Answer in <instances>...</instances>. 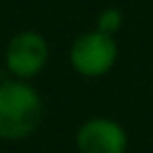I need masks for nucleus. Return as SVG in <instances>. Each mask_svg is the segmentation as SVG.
Masks as SVG:
<instances>
[{"instance_id": "39448f33", "label": "nucleus", "mask_w": 153, "mask_h": 153, "mask_svg": "<svg viewBox=\"0 0 153 153\" xmlns=\"http://www.w3.org/2000/svg\"><path fill=\"white\" fill-rule=\"evenodd\" d=\"M120 27H122V13L117 9H105L97 19V30L107 36H113Z\"/></svg>"}, {"instance_id": "7ed1b4c3", "label": "nucleus", "mask_w": 153, "mask_h": 153, "mask_svg": "<svg viewBox=\"0 0 153 153\" xmlns=\"http://www.w3.org/2000/svg\"><path fill=\"white\" fill-rule=\"evenodd\" d=\"M48 61V44L38 32H21L7 46V67L17 78L38 76Z\"/></svg>"}, {"instance_id": "f03ea898", "label": "nucleus", "mask_w": 153, "mask_h": 153, "mask_svg": "<svg viewBox=\"0 0 153 153\" xmlns=\"http://www.w3.org/2000/svg\"><path fill=\"white\" fill-rule=\"evenodd\" d=\"M71 65L78 74L88 76V78H99L105 76L117 59V46L113 36H107L99 30L82 34L69 53Z\"/></svg>"}, {"instance_id": "f257e3e1", "label": "nucleus", "mask_w": 153, "mask_h": 153, "mask_svg": "<svg viewBox=\"0 0 153 153\" xmlns=\"http://www.w3.org/2000/svg\"><path fill=\"white\" fill-rule=\"evenodd\" d=\"M42 120V99L25 82L0 86V138L19 140L30 136Z\"/></svg>"}, {"instance_id": "20e7f679", "label": "nucleus", "mask_w": 153, "mask_h": 153, "mask_svg": "<svg viewBox=\"0 0 153 153\" xmlns=\"http://www.w3.org/2000/svg\"><path fill=\"white\" fill-rule=\"evenodd\" d=\"M80 153H124L128 147L126 130L107 117H92L76 134Z\"/></svg>"}]
</instances>
